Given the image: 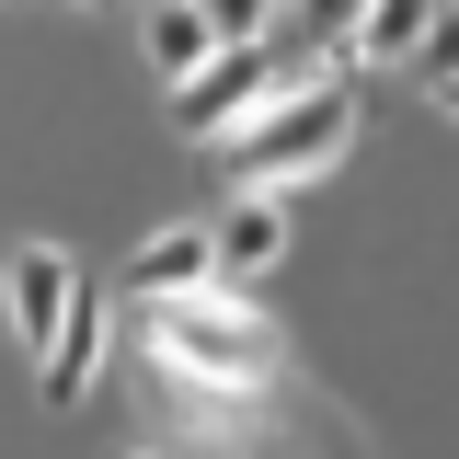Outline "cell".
<instances>
[{
	"label": "cell",
	"instance_id": "10",
	"mask_svg": "<svg viewBox=\"0 0 459 459\" xmlns=\"http://www.w3.org/2000/svg\"><path fill=\"white\" fill-rule=\"evenodd\" d=\"M437 104H448V115H459V81H448V92H437Z\"/></svg>",
	"mask_w": 459,
	"mask_h": 459
},
{
	"label": "cell",
	"instance_id": "9",
	"mask_svg": "<svg viewBox=\"0 0 459 459\" xmlns=\"http://www.w3.org/2000/svg\"><path fill=\"white\" fill-rule=\"evenodd\" d=\"M413 69H425V92H448V81H459V12H437V35H425Z\"/></svg>",
	"mask_w": 459,
	"mask_h": 459
},
{
	"label": "cell",
	"instance_id": "8",
	"mask_svg": "<svg viewBox=\"0 0 459 459\" xmlns=\"http://www.w3.org/2000/svg\"><path fill=\"white\" fill-rule=\"evenodd\" d=\"M47 402H92V379H104V299H81V322H69V344H57L47 368Z\"/></svg>",
	"mask_w": 459,
	"mask_h": 459
},
{
	"label": "cell",
	"instance_id": "2",
	"mask_svg": "<svg viewBox=\"0 0 459 459\" xmlns=\"http://www.w3.org/2000/svg\"><path fill=\"white\" fill-rule=\"evenodd\" d=\"M344 138H356V92H344V81H299L276 115H253V126L230 138V184H241V195H276L299 172L344 161Z\"/></svg>",
	"mask_w": 459,
	"mask_h": 459
},
{
	"label": "cell",
	"instance_id": "4",
	"mask_svg": "<svg viewBox=\"0 0 459 459\" xmlns=\"http://www.w3.org/2000/svg\"><path fill=\"white\" fill-rule=\"evenodd\" d=\"M207 287H219V219H172V230H150L126 253V299H150V310L207 299Z\"/></svg>",
	"mask_w": 459,
	"mask_h": 459
},
{
	"label": "cell",
	"instance_id": "5",
	"mask_svg": "<svg viewBox=\"0 0 459 459\" xmlns=\"http://www.w3.org/2000/svg\"><path fill=\"white\" fill-rule=\"evenodd\" d=\"M425 35H437V12H425V0H368L333 47H344V69H391V57H425Z\"/></svg>",
	"mask_w": 459,
	"mask_h": 459
},
{
	"label": "cell",
	"instance_id": "6",
	"mask_svg": "<svg viewBox=\"0 0 459 459\" xmlns=\"http://www.w3.org/2000/svg\"><path fill=\"white\" fill-rule=\"evenodd\" d=\"M138 35H150V69H161L172 92H184V81H207V69H219V57H230V35H219V12H184V0H172V12H150Z\"/></svg>",
	"mask_w": 459,
	"mask_h": 459
},
{
	"label": "cell",
	"instance_id": "11",
	"mask_svg": "<svg viewBox=\"0 0 459 459\" xmlns=\"http://www.w3.org/2000/svg\"><path fill=\"white\" fill-rule=\"evenodd\" d=\"M126 459H150V448H126Z\"/></svg>",
	"mask_w": 459,
	"mask_h": 459
},
{
	"label": "cell",
	"instance_id": "3",
	"mask_svg": "<svg viewBox=\"0 0 459 459\" xmlns=\"http://www.w3.org/2000/svg\"><path fill=\"white\" fill-rule=\"evenodd\" d=\"M69 322H81V264L57 241H23L12 253V333H23V356L47 368L57 344H69Z\"/></svg>",
	"mask_w": 459,
	"mask_h": 459
},
{
	"label": "cell",
	"instance_id": "1",
	"mask_svg": "<svg viewBox=\"0 0 459 459\" xmlns=\"http://www.w3.org/2000/svg\"><path fill=\"white\" fill-rule=\"evenodd\" d=\"M150 356H161L172 379H207V391H264V379H276V333H264L230 287L150 310Z\"/></svg>",
	"mask_w": 459,
	"mask_h": 459
},
{
	"label": "cell",
	"instance_id": "7",
	"mask_svg": "<svg viewBox=\"0 0 459 459\" xmlns=\"http://www.w3.org/2000/svg\"><path fill=\"white\" fill-rule=\"evenodd\" d=\"M287 253V207L276 195H230V219H219V287L230 276H264Z\"/></svg>",
	"mask_w": 459,
	"mask_h": 459
}]
</instances>
